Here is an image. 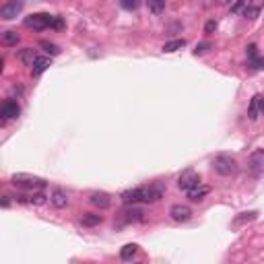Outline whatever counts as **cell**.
I'll return each mask as SVG.
<instances>
[{
	"mask_svg": "<svg viewBox=\"0 0 264 264\" xmlns=\"http://www.w3.org/2000/svg\"><path fill=\"white\" fill-rule=\"evenodd\" d=\"M165 194V186L159 184H149V186H141V188H132L122 192L124 205H136V203H145V205H153L157 200H161Z\"/></svg>",
	"mask_w": 264,
	"mask_h": 264,
	"instance_id": "obj_1",
	"label": "cell"
},
{
	"mask_svg": "<svg viewBox=\"0 0 264 264\" xmlns=\"http://www.w3.org/2000/svg\"><path fill=\"white\" fill-rule=\"evenodd\" d=\"M10 184L19 190H27V192H41L48 182L41 177H35V176H29V174H15L10 177Z\"/></svg>",
	"mask_w": 264,
	"mask_h": 264,
	"instance_id": "obj_2",
	"label": "cell"
},
{
	"mask_svg": "<svg viewBox=\"0 0 264 264\" xmlns=\"http://www.w3.org/2000/svg\"><path fill=\"white\" fill-rule=\"evenodd\" d=\"M213 167L219 176H234L237 172V161L229 155H217L213 159Z\"/></svg>",
	"mask_w": 264,
	"mask_h": 264,
	"instance_id": "obj_3",
	"label": "cell"
},
{
	"mask_svg": "<svg viewBox=\"0 0 264 264\" xmlns=\"http://www.w3.org/2000/svg\"><path fill=\"white\" fill-rule=\"evenodd\" d=\"M52 23H54V17H52L50 13H33V15L25 17V27L37 29V31L52 27Z\"/></svg>",
	"mask_w": 264,
	"mask_h": 264,
	"instance_id": "obj_4",
	"label": "cell"
},
{
	"mask_svg": "<svg viewBox=\"0 0 264 264\" xmlns=\"http://www.w3.org/2000/svg\"><path fill=\"white\" fill-rule=\"evenodd\" d=\"M248 170H250L252 176H256V177H260L264 174V149H256L254 153L250 155Z\"/></svg>",
	"mask_w": 264,
	"mask_h": 264,
	"instance_id": "obj_5",
	"label": "cell"
},
{
	"mask_svg": "<svg viewBox=\"0 0 264 264\" xmlns=\"http://www.w3.org/2000/svg\"><path fill=\"white\" fill-rule=\"evenodd\" d=\"M177 186H179V190H186V192H190L192 188L200 186V176L194 170H186L182 176H179Z\"/></svg>",
	"mask_w": 264,
	"mask_h": 264,
	"instance_id": "obj_6",
	"label": "cell"
},
{
	"mask_svg": "<svg viewBox=\"0 0 264 264\" xmlns=\"http://www.w3.org/2000/svg\"><path fill=\"white\" fill-rule=\"evenodd\" d=\"M17 203L21 205H33V206H41L48 203V196L44 192H29V194H19Z\"/></svg>",
	"mask_w": 264,
	"mask_h": 264,
	"instance_id": "obj_7",
	"label": "cell"
},
{
	"mask_svg": "<svg viewBox=\"0 0 264 264\" xmlns=\"http://www.w3.org/2000/svg\"><path fill=\"white\" fill-rule=\"evenodd\" d=\"M21 10H23V2H17V0H13V2H4L2 6H0V17H2L4 21H10V19H15Z\"/></svg>",
	"mask_w": 264,
	"mask_h": 264,
	"instance_id": "obj_8",
	"label": "cell"
},
{
	"mask_svg": "<svg viewBox=\"0 0 264 264\" xmlns=\"http://www.w3.org/2000/svg\"><path fill=\"white\" fill-rule=\"evenodd\" d=\"M19 114H21V108H19V103H17L15 99H6V101L2 103V108H0V116H2L4 122L17 118Z\"/></svg>",
	"mask_w": 264,
	"mask_h": 264,
	"instance_id": "obj_9",
	"label": "cell"
},
{
	"mask_svg": "<svg viewBox=\"0 0 264 264\" xmlns=\"http://www.w3.org/2000/svg\"><path fill=\"white\" fill-rule=\"evenodd\" d=\"M170 215L174 221H177V223H184V221H188L190 217H192V208H190L188 205H174L170 208Z\"/></svg>",
	"mask_w": 264,
	"mask_h": 264,
	"instance_id": "obj_10",
	"label": "cell"
},
{
	"mask_svg": "<svg viewBox=\"0 0 264 264\" xmlns=\"http://www.w3.org/2000/svg\"><path fill=\"white\" fill-rule=\"evenodd\" d=\"M89 203H91L93 206H97V208L103 210V208H110L112 198H110V194H105V192H95V194H91Z\"/></svg>",
	"mask_w": 264,
	"mask_h": 264,
	"instance_id": "obj_11",
	"label": "cell"
},
{
	"mask_svg": "<svg viewBox=\"0 0 264 264\" xmlns=\"http://www.w3.org/2000/svg\"><path fill=\"white\" fill-rule=\"evenodd\" d=\"M50 66H52V60H50L48 56H37V60L33 62V66H31V75L39 77L41 72H46Z\"/></svg>",
	"mask_w": 264,
	"mask_h": 264,
	"instance_id": "obj_12",
	"label": "cell"
},
{
	"mask_svg": "<svg viewBox=\"0 0 264 264\" xmlns=\"http://www.w3.org/2000/svg\"><path fill=\"white\" fill-rule=\"evenodd\" d=\"M50 203L54 205L56 208H64V206L68 205V196H66V192H64V190L56 188L54 192H52V198H50Z\"/></svg>",
	"mask_w": 264,
	"mask_h": 264,
	"instance_id": "obj_13",
	"label": "cell"
},
{
	"mask_svg": "<svg viewBox=\"0 0 264 264\" xmlns=\"http://www.w3.org/2000/svg\"><path fill=\"white\" fill-rule=\"evenodd\" d=\"M208 192H210L208 186H196V188H192V190L188 192V198L192 200V203H200V200H203Z\"/></svg>",
	"mask_w": 264,
	"mask_h": 264,
	"instance_id": "obj_14",
	"label": "cell"
},
{
	"mask_svg": "<svg viewBox=\"0 0 264 264\" xmlns=\"http://www.w3.org/2000/svg\"><path fill=\"white\" fill-rule=\"evenodd\" d=\"M143 210H139V208H126V210H122V219L126 221V223H132V221H143Z\"/></svg>",
	"mask_w": 264,
	"mask_h": 264,
	"instance_id": "obj_15",
	"label": "cell"
},
{
	"mask_svg": "<svg viewBox=\"0 0 264 264\" xmlns=\"http://www.w3.org/2000/svg\"><path fill=\"white\" fill-rule=\"evenodd\" d=\"M19 60L23 62V64H31V66H33V62L37 60V54H35V50H33V48H25V50H21V54H19Z\"/></svg>",
	"mask_w": 264,
	"mask_h": 264,
	"instance_id": "obj_16",
	"label": "cell"
},
{
	"mask_svg": "<svg viewBox=\"0 0 264 264\" xmlns=\"http://www.w3.org/2000/svg\"><path fill=\"white\" fill-rule=\"evenodd\" d=\"M136 252H139V246H136V244H126V246L122 248V252H120V258H122L124 262H130Z\"/></svg>",
	"mask_w": 264,
	"mask_h": 264,
	"instance_id": "obj_17",
	"label": "cell"
},
{
	"mask_svg": "<svg viewBox=\"0 0 264 264\" xmlns=\"http://www.w3.org/2000/svg\"><path fill=\"white\" fill-rule=\"evenodd\" d=\"M101 221H103V217H101V215H93V213H87V215H83L81 223L85 225V227H95V225H99Z\"/></svg>",
	"mask_w": 264,
	"mask_h": 264,
	"instance_id": "obj_18",
	"label": "cell"
},
{
	"mask_svg": "<svg viewBox=\"0 0 264 264\" xmlns=\"http://www.w3.org/2000/svg\"><path fill=\"white\" fill-rule=\"evenodd\" d=\"M186 46V39H172V41H167V44L163 46V52H177V50H182Z\"/></svg>",
	"mask_w": 264,
	"mask_h": 264,
	"instance_id": "obj_19",
	"label": "cell"
},
{
	"mask_svg": "<svg viewBox=\"0 0 264 264\" xmlns=\"http://www.w3.org/2000/svg\"><path fill=\"white\" fill-rule=\"evenodd\" d=\"M248 116L252 120H256L258 116H260V110H258V95H254L252 97V101H250V110H248Z\"/></svg>",
	"mask_w": 264,
	"mask_h": 264,
	"instance_id": "obj_20",
	"label": "cell"
},
{
	"mask_svg": "<svg viewBox=\"0 0 264 264\" xmlns=\"http://www.w3.org/2000/svg\"><path fill=\"white\" fill-rule=\"evenodd\" d=\"M19 41V35L15 33V31H4L2 33V44L4 46H15Z\"/></svg>",
	"mask_w": 264,
	"mask_h": 264,
	"instance_id": "obj_21",
	"label": "cell"
},
{
	"mask_svg": "<svg viewBox=\"0 0 264 264\" xmlns=\"http://www.w3.org/2000/svg\"><path fill=\"white\" fill-rule=\"evenodd\" d=\"M260 15V6H256V4H246L244 6V17L246 19H256Z\"/></svg>",
	"mask_w": 264,
	"mask_h": 264,
	"instance_id": "obj_22",
	"label": "cell"
},
{
	"mask_svg": "<svg viewBox=\"0 0 264 264\" xmlns=\"http://www.w3.org/2000/svg\"><path fill=\"white\" fill-rule=\"evenodd\" d=\"M39 46L41 48H44L46 52H48V54H52V56H56V54H60V48L56 46V44H52V41H39Z\"/></svg>",
	"mask_w": 264,
	"mask_h": 264,
	"instance_id": "obj_23",
	"label": "cell"
},
{
	"mask_svg": "<svg viewBox=\"0 0 264 264\" xmlns=\"http://www.w3.org/2000/svg\"><path fill=\"white\" fill-rule=\"evenodd\" d=\"M147 6H149V10H151V13H155V15H159V13H163V10H165V2H149Z\"/></svg>",
	"mask_w": 264,
	"mask_h": 264,
	"instance_id": "obj_24",
	"label": "cell"
},
{
	"mask_svg": "<svg viewBox=\"0 0 264 264\" xmlns=\"http://www.w3.org/2000/svg\"><path fill=\"white\" fill-rule=\"evenodd\" d=\"M250 64H252V68H256V70H264V58L256 56L254 60H250Z\"/></svg>",
	"mask_w": 264,
	"mask_h": 264,
	"instance_id": "obj_25",
	"label": "cell"
},
{
	"mask_svg": "<svg viewBox=\"0 0 264 264\" xmlns=\"http://www.w3.org/2000/svg\"><path fill=\"white\" fill-rule=\"evenodd\" d=\"M210 48V44L208 41H205V44H200V46H196V50H194V54H203V52H206Z\"/></svg>",
	"mask_w": 264,
	"mask_h": 264,
	"instance_id": "obj_26",
	"label": "cell"
},
{
	"mask_svg": "<svg viewBox=\"0 0 264 264\" xmlns=\"http://www.w3.org/2000/svg\"><path fill=\"white\" fill-rule=\"evenodd\" d=\"M122 8H126V10H134V8H139V2H128V0H124V2H122Z\"/></svg>",
	"mask_w": 264,
	"mask_h": 264,
	"instance_id": "obj_27",
	"label": "cell"
},
{
	"mask_svg": "<svg viewBox=\"0 0 264 264\" xmlns=\"http://www.w3.org/2000/svg\"><path fill=\"white\" fill-rule=\"evenodd\" d=\"M215 29H217V23H215V21H208V23L205 25V31H206V33H213Z\"/></svg>",
	"mask_w": 264,
	"mask_h": 264,
	"instance_id": "obj_28",
	"label": "cell"
},
{
	"mask_svg": "<svg viewBox=\"0 0 264 264\" xmlns=\"http://www.w3.org/2000/svg\"><path fill=\"white\" fill-rule=\"evenodd\" d=\"M52 27H54V29H62V27H64V21H62L60 17H54V23H52Z\"/></svg>",
	"mask_w": 264,
	"mask_h": 264,
	"instance_id": "obj_29",
	"label": "cell"
},
{
	"mask_svg": "<svg viewBox=\"0 0 264 264\" xmlns=\"http://www.w3.org/2000/svg\"><path fill=\"white\" fill-rule=\"evenodd\" d=\"M248 56H250V60H254V58H256V46H254V44H250V46H248Z\"/></svg>",
	"mask_w": 264,
	"mask_h": 264,
	"instance_id": "obj_30",
	"label": "cell"
},
{
	"mask_svg": "<svg viewBox=\"0 0 264 264\" xmlns=\"http://www.w3.org/2000/svg\"><path fill=\"white\" fill-rule=\"evenodd\" d=\"M244 2H237V4H234V6H231V13H239V10H244Z\"/></svg>",
	"mask_w": 264,
	"mask_h": 264,
	"instance_id": "obj_31",
	"label": "cell"
},
{
	"mask_svg": "<svg viewBox=\"0 0 264 264\" xmlns=\"http://www.w3.org/2000/svg\"><path fill=\"white\" fill-rule=\"evenodd\" d=\"M8 205H10V200H8V196H2V206H4V208H8Z\"/></svg>",
	"mask_w": 264,
	"mask_h": 264,
	"instance_id": "obj_32",
	"label": "cell"
},
{
	"mask_svg": "<svg viewBox=\"0 0 264 264\" xmlns=\"http://www.w3.org/2000/svg\"><path fill=\"white\" fill-rule=\"evenodd\" d=\"M139 264H143V262H139Z\"/></svg>",
	"mask_w": 264,
	"mask_h": 264,
	"instance_id": "obj_33",
	"label": "cell"
}]
</instances>
